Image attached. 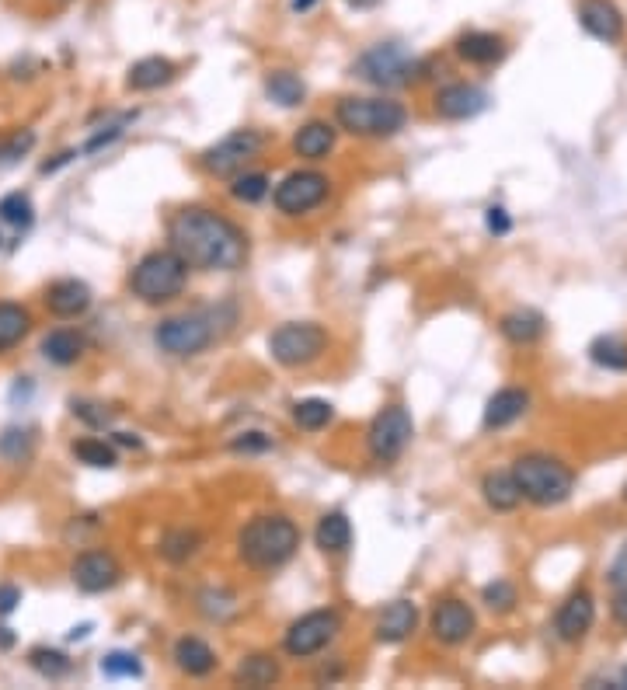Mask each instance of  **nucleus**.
Returning <instances> with one entry per match:
<instances>
[{
	"mask_svg": "<svg viewBox=\"0 0 627 690\" xmlns=\"http://www.w3.org/2000/svg\"><path fill=\"white\" fill-rule=\"evenodd\" d=\"M171 251L189 269L203 272H234L248 262V237L230 217L206 206H189L175 213L168 227Z\"/></svg>",
	"mask_w": 627,
	"mask_h": 690,
	"instance_id": "obj_1",
	"label": "nucleus"
},
{
	"mask_svg": "<svg viewBox=\"0 0 627 690\" xmlns=\"http://www.w3.org/2000/svg\"><path fill=\"white\" fill-rule=\"evenodd\" d=\"M300 548V530L290 516L269 513L255 516L248 527L237 534V555L248 569L255 572H276L297 555Z\"/></svg>",
	"mask_w": 627,
	"mask_h": 690,
	"instance_id": "obj_2",
	"label": "nucleus"
},
{
	"mask_svg": "<svg viewBox=\"0 0 627 690\" xmlns=\"http://www.w3.org/2000/svg\"><path fill=\"white\" fill-rule=\"evenodd\" d=\"M335 122L359 140H387L408 126V109L394 98H342L335 105Z\"/></svg>",
	"mask_w": 627,
	"mask_h": 690,
	"instance_id": "obj_3",
	"label": "nucleus"
},
{
	"mask_svg": "<svg viewBox=\"0 0 627 690\" xmlns=\"http://www.w3.org/2000/svg\"><path fill=\"white\" fill-rule=\"evenodd\" d=\"M185 283H189V265L171 248L150 251L129 272V293L143 304H171L182 297Z\"/></svg>",
	"mask_w": 627,
	"mask_h": 690,
	"instance_id": "obj_4",
	"label": "nucleus"
},
{
	"mask_svg": "<svg viewBox=\"0 0 627 690\" xmlns=\"http://www.w3.org/2000/svg\"><path fill=\"white\" fill-rule=\"evenodd\" d=\"M513 478L523 499L533 506H561L575 492V471L551 454H526L513 464Z\"/></svg>",
	"mask_w": 627,
	"mask_h": 690,
	"instance_id": "obj_5",
	"label": "nucleus"
},
{
	"mask_svg": "<svg viewBox=\"0 0 627 690\" xmlns=\"http://www.w3.org/2000/svg\"><path fill=\"white\" fill-rule=\"evenodd\" d=\"M425 70H429V63L415 60L405 46H398V42H377V46H370L359 56L352 74L359 81L373 84V88H405V84L425 77Z\"/></svg>",
	"mask_w": 627,
	"mask_h": 690,
	"instance_id": "obj_6",
	"label": "nucleus"
},
{
	"mask_svg": "<svg viewBox=\"0 0 627 690\" xmlns=\"http://www.w3.org/2000/svg\"><path fill=\"white\" fill-rule=\"evenodd\" d=\"M328 349V332L314 321H290L269 335V352L279 366H311Z\"/></svg>",
	"mask_w": 627,
	"mask_h": 690,
	"instance_id": "obj_7",
	"label": "nucleus"
},
{
	"mask_svg": "<svg viewBox=\"0 0 627 690\" xmlns=\"http://www.w3.org/2000/svg\"><path fill=\"white\" fill-rule=\"evenodd\" d=\"M412 436H415V422H412V415H408V408H401V405L384 408V412L370 422V429H366V450H370V460L380 467L394 464V460L408 450Z\"/></svg>",
	"mask_w": 627,
	"mask_h": 690,
	"instance_id": "obj_8",
	"label": "nucleus"
},
{
	"mask_svg": "<svg viewBox=\"0 0 627 690\" xmlns=\"http://www.w3.org/2000/svg\"><path fill=\"white\" fill-rule=\"evenodd\" d=\"M262 150H265V133H258V129H234V133H227L220 143H213V147L206 150L203 168L216 178H234V175H241Z\"/></svg>",
	"mask_w": 627,
	"mask_h": 690,
	"instance_id": "obj_9",
	"label": "nucleus"
},
{
	"mask_svg": "<svg viewBox=\"0 0 627 690\" xmlns=\"http://www.w3.org/2000/svg\"><path fill=\"white\" fill-rule=\"evenodd\" d=\"M216 339V328L206 314H178V318H164L154 328V342L168 356H199L209 342Z\"/></svg>",
	"mask_w": 627,
	"mask_h": 690,
	"instance_id": "obj_10",
	"label": "nucleus"
},
{
	"mask_svg": "<svg viewBox=\"0 0 627 690\" xmlns=\"http://www.w3.org/2000/svg\"><path fill=\"white\" fill-rule=\"evenodd\" d=\"M338 631H342L338 610H311V614H304L300 621L290 624V631L283 638V649L293 659H311L335 642Z\"/></svg>",
	"mask_w": 627,
	"mask_h": 690,
	"instance_id": "obj_11",
	"label": "nucleus"
},
{
	"mask_svg": "<svg viewBox=\"0 0 627 690\" xmlns=\"http://www.w3.org/2000/svg\"><path fill=\"white\" fill-rule=\"evenodd\" d=\"M331 182L321 171H293L272 192V203L283 217H304V213L317 210V206L328 199Z\"/></svg>",
	"mask_w": 627,
	"mask_h": 690,
	"instance_id": "obj_12",
	"label": "nucleus"
},
{
	"mask_svg": "<svg viewBox=\"0 0 627 690\" xmlns=\"http://www.w3.org/2000/svg\"><path fill=\"white\" fill-rule=\"evenodd\" d=\"M432 109H436L439 119H450V122L474 119V115H481L488 109V91L478 88V84H467V81L446 84V88H439L436 98H432Z\"/></svg>",
	"mask_w": 627,
	"mask_h": 690,
	"instance_id": "obj_13",
	"label": "nucleus"
},
{
	"mask_svg": "<svg viewBox=\"0 0 627 690\" xmlns=\"http://www.w3.org/2000/svg\"><path fill=\"white\" fill-rule=\"evenodd\" d=\"M70 579H74V586L81 593H105V589H112L122 579V569L115 562V555H108V551H84L70 565Z\"/></svg>",
	"mask_w": 627,
	"mask_h": 690,
	"instance_id": "obj_14",
	"label": "nucleus"
},
{
	"mask_svg": "<svg viewBox=\"0 0 627 690\" xmlns=\"http://www.w3.org/2000/svg\"><path fill=\"white\" fill-rule=\"evenodd\" d=\"M596 624V600L589 589H575L554 614V635L561 642H582L589 635V628Z\"/></svg>",
	"mask_w": 627,
	"mask_h": 690,
	"instance_id": "obj_15",
	"label": "nucleus"
},
{
	"mask_svg": "<svg viewBox=\"0 0 627 690\" xmlns=\"http://www.w3.org/2000/svg\"><path fill=\"white\" fill-rule=\"evenodd\" d=\"M432 638L443 645H464L467 638L474 635V628H478V621H474V610L467 607L464 600H443L436 603V610H432Z\"/></svg>",
	"mask_w": 627,
	"mask_h": 690,
	"instance_id": "obj_16",
	"label": "nucleus"
},
{
	"mask_svg": "<svg viewBox=\"0 0 627 690\" xmlns=\"http://www.w3.org/2000/svg\"><path fill=\"white\" fill-rule=\"evenodd\" d=\"M579 25L600 42H621L624 14L617 11L614 0H582V4H579Z\"/></svg>",
	"mask_w": 627,
	"mask_h": 690,
	"instance_id": "obj_17",
	"label": "nucleus"
},
{
	"mask_svg": "<svg viewBox=\"0 0 627 690\" xmlns=\"http://www.w3.org/2000/svg\"><path fill=\"white\" fill-rule=\"evenodd\" d=\"M46 307L53 318H81L91 307V286L81 283V279H56L46 290Z\"/></svg>",
	"mask_w": 627,
	"mask_h": 690,
	"instance_id": "obj_18",
	"label": "nucleus"
},
{
	"mask_svg": "<svg viewBox=\"0 0 627 690\" xmlns=\"http://www.w3.org/2000/svg\"><path fill=\"white\" fill-rule=\"evenodd\" d=\"M509 53L506 39H502L499 32H464L457 39V56L464 63H474V67H495V63H502Z\"/></svg>",
	"mask_w": 627,
	"mask_h": 690,
	"instance_id": "obj_19",
	"label": "nucleus"
},
{
	"mask_svg": "<svg viewBox=\"0 0 627 690\" xmlns=\"http://www.w3.org/2000/svg\"><path fill=\"white\" fill-rule=\"evenodd\" d=\"M415 624H418V607L412 600H394L391 607H384L380 610V617H377V642L380 645H398V642H405V638H412V631H415Z\"/></svg>",
	"mask_w": 627,
	"mask_h": 690,
	"instance_id": "obj_20",
	"label": "nucleus"
},
{
	"mask_svg": "<svg viewBox=\"0 0 627 690\" xmlns=\"http://www.w3.org/2000/svg\"><path fill=\"white\" fill-rule=\"evenodd\" d=\"M530 408V391L523 387H502L488 398L485 405V429H506L513 422H520Z\"/></svg>",
	"mask_w": 627,
	"mask_h": 690,
	"instance_id": "obj_21",
	"label": "nucleus"
},
{
	"mask_svg": "<svg viewBox=\"0 0 627 690\" xmlns=\"http://www.w3.org/2000/svg\"><path fill=\"white\" fill-rule=\"evenodd\" d=\"M178 77V67L168 56H143L129 67L126 74V88L129 91H157L164 84H171Z\"/></svg>",
	"mask_w": 627,
	"mask_h": 690,
	"instance_id": "obj_22",
	"label": "nucleus"
},
{
	"mask_svg": "<svg viewBox=\"0 0 627 690\" xmlns=\"http://www.w3.org/2000/svg\"><path fill=\"white\" fill-rule=\"evenodd\" d=\"M335 140H338V129L331 126V122L311 119L307 126L297 129V136H293V150H297L300 157H307V161H324V157L335 150Z\"/></svg>",
	"mask_w": 627,
	"mask_h": 690,
	"instance_id": "obj_23",
	"label": "nucleus"
},
{
	"mask_svg": "<svg viewBox=\"0 0 627 690\" xmlns=\"http://www.w3.org/2000/svg\"><path fill=\"white\" fill-rule=\"evenodd\" d=\"M481 495H485V502L495 513H513L523 502V492H520V485H516L513 471H488L485 478H481Z\"/></svg>",
	"mask_w": 627,
	"mask_h": 690,
	"instance_id": "obj_24",
	"label": "nucleus"
},
{
	"mask_svg": "<svg viewBox=\"0 0 627 690\" xmlns=\"http://www.w3.org/2000/svg\"><path fill=\"white\" fill-rule=\"evenodd\" d=\"M175 663L182 673H189V677H209V673L216 670V652L209 649L203 638H178L175 642Z\"/></svg>",
	"mask_w": 627,
	"mask_h": 690,
	"instance_id": "obj_25",
	"label": "nucleus"
},
{
	"mask_svg": "<svg viewBox=\"0 0 627 690\" xmlns=\"http://www.w3.org/2000/svg\"><path fill=\"white\" fill-rule=\"evenodd\" d=\"M314 541H317V548H321L324 555H342V551H349L352 548L349 516H345V513H324L321 520H317Z\"/></svg>",
	"mask_w": 627,
	"mask_h": 690,
	"instance_id": "obj_26",
	"label": "nucleus"
},
{
	"mask_svg": "<svg viewBox=\"0 0 627 690\" xmlns=\"http://www.w3.org/2000/svg\"><path fill=\"white\" fill-rule=\"evenodd\" d=\"M544 314L537 311H509L506 318L499 321V332L506 335L513 345H533L544 339Z\"/></svg>",
	"mask_w": 627,
	"mask_h": 690,
	"instance_id": "obj_27",
	"label": "nucleus"
},
{
	"mask_svg": "<svg viewBox=\"0 0 627 690\" xmlns=\"http://www.w3.org/2000/svg\"><path fill=\"white\" fill-rule=\"evenodd\" d=\"M42 356L56 366H74L84 356V335L70 332V328H56L42 339Z\"/></svg>",
	"mask_w": 627,
	"mask_h": 690,
	"instance_id": "obj_28",
	"label": "nucleus"
},
{
	"mask_svg": "<svg viewBox=\"0 0 627 690\" xmlns=\"http://www.w3.org/2000/svg\"><path fill=\"white\" fill-rule=\"evenodd\" d=\"M265 95H269V102L283 105V109H297V105H304L307 88L293 70H272L265 77Z\"/></svg>",
	"mask_w": 627,
	"mask_h": 690,
	"instance_id": "obj_29",
	"label": "nucleus"
},
{
	"mask_svg": "<svg viewBox=\"0 0 627 690\" xmlns=\"http://www.w3.org/2000/svg\"><path fill=\"white\" fill-rule=\"evenodd\" d=\"M28 332H32V314H28L21 304L4 300V304H0V352L14 349V345L25 339Z\"/></svg>",
	"mask_w": 627,
	"mask_h": 690,
	"instance_id": "obj_30",
	"label": "nucleus"
},
{
	"mask_svg": "<svg viewBox=\"0 0 627 690\" xmlns=\"http://www.w3.org/2000/svg\"><path fill=\"white\" fill-rule=\"evenodd\" d=\"M234 680L244 687H272L279 680V663L272 656H248L237 666Z\"/></svg>",
	"mask_w": 627,
	"mask_h": 690,
	"instance_id": "obj_31",
	"label": "nucleus"
},
{
	"mask_svg": "<svg viewBox=\"0 0 627 690\" xmlns=\"http://www.w3.org/2000/svg\"><path fill=\"white\" fill-rule=\"evenodd\" d=\"M331 419H335V408L324 398H304L293 405V422H297L300 429H307V433H321Z\"/></svg>",
	"mask_w": 627,
	"mask_h": 690,
	"instance_id": "obj_32",
	"label": "nucleus"
},
{
	"mask_svg": "<svg viewBox=\"0 0 627 690\" xmlns=\"http://www.w3.org/2000/svg\"><path fill=\"white\" fill-rule=\"evenodd\" d=\"M589 359L603 370H627V342L617 335H600L589 345Z\"/></svg>",
	"mask_w": 627,
	"mask_h": 690,
	"instance_id": "obj_33",
	"label": "nucleus"
},
{
	"mask_svg": "<svg viewBox=\"0 0 627 690\" xmlns=\"http://www.w3.org/2000/svg\"><path fill=\"white\" fill-rule=\"evenodd\" d=\"M272 182L269 175H262V171H248L244 168L241 175H234V182H230V196L237 199V203H262L265 196H269Z\"/></svg>",
	"mask_w": 627,
	"mask_h": 690,
	"instance_id": "obj_34",
	"label": "nucleus"
},
{
	"mask_svg": "<svg viewBox=\"0 0 627 690\" xmlns=\"http://www.w3.org/2000/svg\"><path fill=\"white\" fill-rule=\"evenodd\" d=\"M28 666L46 680H63L70 670H74V663L56 649H32L28 652Z\"/></svg>",
	"mask_w": 627,
	"mask_h": 690,
	"instance_id": "obj_35",
	"label": "nucleus"
},
{
	"mask_svg": "<svg viewBox=\"0 0 627 690\" xmlns=\"http://www.w3.org/2000/svg\"><path fill=\"white\" fill-rule=\"evenodd\" d=\"M199 534L196 530H171V534H164V541H161V555L168 558V562H175V565H182V562H189L192 555L199 551Z\"/></svg>",
	"mask_w": 627,
	"mask_h": 690,
	"instance_id": "obj_36",
	"label": "nucleus"
},
{
	"mask_svg": "<svg viewBox=\"0 0 627 690\" xmlns=\"http://www.w3.org/2000/svg\"><path fill=\"white\" fill-rule=\"evenodd\" d=\"M0 220L11 224V227H18V230L32 227V220H35L32 199H28L25 192H11V196H4L0 199Z\"/></svg>",
	"mask_w": 627,
	"mask_h": 690,
	"instance_id": "obj_37",
	"label": "nucleus"
},
{
	"mask_svg": "<svg viewBox=\"0 0 627 690\" xmlns=\"http://www.w3.org/2000/svg\"><path fill=\"white\" fill-rule=\"evenodd\" d=\"M74 457L81 460V464H88V467H98V471H112V467L119 464L115 450L108 447L105 440H77L74 443Z\"/></svg>",
	"mask_w": 627,
	"mask_h": 690,
	"instance_id": "obj_38",
	"label": "nucleus"
},
{
	"mask_svg": "<svg viewBox=\"0 0 627 690\" xmlns=\"http://www.w3.org/2000/svg\"><path fill=\"white\" fill-rule=\"evenodd\" d=\"M481 600H485L488 610H499V614H509V610L520 603V593H516V586L509 579H495L488 582L485 589H481Z\"/></svg>",
	"mask_w": 627,
	"mask_h": 690,
	"instance_id": "obj_39",
	"label": "nucleus"
},
{
	"mask_svg": "<svg viewBox=\"0 0 627 690\" xmlns=\"http://www.w3.org/2000/svg\"><path fill=\"white\" fill-rule=\"evenodd\" d=\"M102 673L108 680H133V677H143V663L133 652H108L102 659Z\"/></svg>",
	"mask_w": 627,
	"mask_h": 690,
	"instance_id": "obj_40",
	"label": "nucleus"
},
{
	"mask_svg": "<svg viewBox=\"0 0 627 690\" xmlns=\"http://www.w3.org/2000/svg\"><path fill=\"white\" fill-rule=\"evenodd\" d=\"M0 457L14 460V464H18V460H28L32 457V433L18 426L4 429V433H0Z\"/></svg>",
	"mask_w": 627,
	"mask_h": 690,
	"instance_id": "obj_41",
	"label": "nucleus"
},
{
	"mask_svg": "<svg viewBox=\"0 0 627 690\" xmlns=\"http://www.w3.org/2000/svg\"><path fill=\"white\" fill-rule=\"evenodd\" d=\"M32 147H35V133H32V129H25V133H14L11 140L0 143V164L21 161V157H25Z\"/></svg>",
	"mask_w": 627,
	"mask_h": 690,
	"instance_id": "obj_42",
	"label": "nucleus"
},
{
	"mask_svg": "<svg viewBox=\"0 0 627 690\" xmlns=\"http://www.w3.org/2000/svg\"><path fill=\"white\" fill-rule=\"evenodd\" d=\"M230 450H234V454H265V450H272V436L241 433L237 440H230Z\"/></svg>",
	"mask_w": 627,
	"mask_h": 690,
	"instance_id": "obj_43",
	"label": "nucleus"
},
{
	"mask_svg": "<svg viewBox=\"0 0 627 690\" xmlns=\"http://www.w3.org/2000/svg\"><path fill=\"white\" fill-rule=\"evenodd\" d=\"M70 408H74L77 419H84L88 426H108V419H112V415H108L102 405H91V401H74Z\"/></svg>",
	"mask_w": 627,
	"mask_h": 690,
	"instance_id": "obj_44",
	"label": "nucleus"
},
{
	"mask_svg": "<svg viewBox=\"0 0 627 690\" xmlns=\"http://www.w3.org/2000/svg\"><path fill=\"white\" fill-rule=\"evenodd\" d=\"M485 227L492 230L495 237H506L509 230H513V220H509V213L502 210V206H488V213H485Z\"/></svg>",
	"mask_w": 627,
	"mask_h": 690,
	"instance_id": "obj_45",
	"label": "nucleus"
},
{
	"mask_svg": "<svg viewBox=\"0 0 627 690\" xmlns=\"http://www.w3.org/2000/svg\"><path fill=\"white\" fill-rule=\"evenodd\" d=\"M18 603H21V589L14 582H0V617L14 614Z\"/></svg>",
	"mask_w": 627,
	"mask_h": 690,
	"instance_id": "obj_46",
	"label": "nucleus"
},
{
	"mask_svg": "<svg viewBox=\"0 0 627 690\" xmlns=\"http://www.w3.org/2000/svg\"><path fill=\"white\" fill-rule=\"evenodd\" d=\"M610 614H614V621L627 628V586H621L614 593V603H610Z\"/></svg>",
	"mask_w": 627,
	"mask_h": 690,
	"instance_id": "obj_47",
	"label": "nucleus"
},
{
	"mask_svg": "<svg viewBox=\"0 0 627 690\" xmlns=\"http://www.w3.org/2000/svg\"><path fill=\"white\" fill-rule=\"evenodd\" d=\"M345 7H352V11H373V7L380 4V0H342Z\"/></svg>",
	"mask_w": 627,
	"mask_h": 690,
	"instance_id": "obj_48",
	"label": "nucleus"
},
{
	"mask_svg": "<svg viewBox=\"0 0 627 690\" xmlns=\"http://www.w3.org/2000/svg\"><path fill=\"white\" fill-rule=\"evenodd\" d=\"M14 642H18V638H14V631L11 628H4V624H0V649H14Z\"/></svg>",
	"mask_w": 627,
	"mask_h": 690,
	"instance_id": "obj_49",
	"label": "nucleus"
},
{
	"mask_svg": "<svg viewBox=\"0 0 627 690\" xmlns=\"http://www.w3.org/2000/svg\"><path fill=\"white\" fill-rule=\"evenodd\" d=\"M119 443L122 447H140V440H136L133 433H119Z\"/></svg>",
	"mask_w": 627,
	"mask_h": 690,
	"instance_id": "obj_50",
	"label": "nucleus"
},
{
	"mask_svg": "<svg viewBox=\"0 0 627 690\" xmlns=\"http://www.w3.org/2000/svg\"><path fill=\"white\" fill-rule=\"evenodd\" d=\"M314 4H317V0H293V11H300V14H304V11H311Z\"/></svg>",
	"mask_w": 627,
	"mask_h": 690,
	"instance_id": "obj_51",
	"label": "nucleus"
},
{
	"mask_svg": "<svg viewBox=\"0 0 627 690\" xmlns=\"http://www.w3.org/2000/svg\"><path fill=\"white\" fill-rule=\"evenodd\" d=\"M617 687H627V670L621 673V680H617Z\"/></svg>",
	"mask_w": 627,
	"mask_h": 690,
	"instance_id": "obj_52",
	"label": "nucleus"
},
{
	"mask_svg": "<svg viewBox=\"0 0 627 690\" xmlns=\"http://www.w3.org/2000/svg\"><path fill=\"white\" fill-rule=\"evenodd\" d=\"M624 502H627V485H624Z\"/></svg>",
	"mask_w": 627,
	"mask_h": 690,
	"instance_id": "obj_53",
	"label": "nucleus"
},
{
	"mask_svg": "<svg viewBox=\"0 0 627 690\" xmlns=\"http://www.w3.org/2000/svg\"><path fill=\"white\" fill-rule=\"evenodd\" d=\"M0 241H4V237H0Z\"/></svg>",
	"mask_w": 627,
	"mask_h": 690,
	"instance_id": "obj_54",
	"label": "nucleus"
}]
</instances>
